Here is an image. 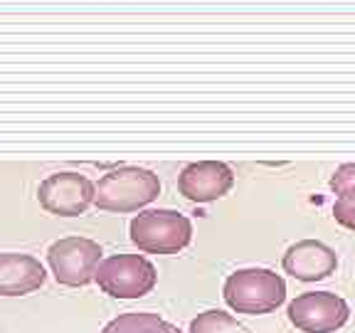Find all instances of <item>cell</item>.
Instances as JSON below:
<instances>
[{
	"label": "cell",
	"instance_id": "cell-1",
	"mask_svg": "<svg viewBox=\"0 0 355 333\" xmlns=\"http://www.w3.org/2000/svg\"><path fill=\"white\" fill-rule=\"evenodd\" d=\"M161 195V178L141 166H119L99 178L94 205L106 212H139Z\"/></svg>",
	"mask_w": 355,
	"mask_h": 333
},
{
	"label": "cell",
	"instance_id": "cell-2",
	"mask_svg": "<svg viewBox=\"0 0 355 333\" xmlns=\"http://www.w3.org/2000/svg\"><path fill=\"white\" fill-rule=\"evenodd\" d=\"M222 296L230 309L237 314L261 316V314L277 311L286 301V282L282 274L261 269V266L237 269L225 279Z\"/></svg>",
	"mask_w": 355,
	"mask_h": 333
},
{
	"label": "cell",
	"instance_id": "cell-3",
	"mask_svg": "<svg viewBox=\"0 0 355 333\" xmlns=\"http://www.w3.org/2000/svg\"><path fill=\"white\" fill-rule=\"evenodd\" d=\"M128 237L146 255H178L193 239V222L166 207L141 210L128 225Z\"/></svg>",
	"mask_w": 355,
	"mask_h": 333
},
{
	"label": "cell",
	"instance_id": "cell-4",
	"mask_svg": "<svg viewBox=\"0 0 355 333\" xmlns=\"http://www.w3.org/2000/svg\"><path fill=\"white\" fill-rule=\"evenodd\" d=\"M94 282L114 299H141L158 284V272L144 255H114L101 259Z\"/></svg>",
	"mask_w": 355,
	"mask_h": 333
},
{
	"label": "cell",
	"instance_id": "cell-5",
	"mask_svg": "<svg viewBox=\"0 0 355 333\" xmlns=\"http://www.w3.org/2000/svg\"><path fill=\"white\" fill-rule=\"evenodd\" d=\"M99 242L89 237H62L50 244L47 264L62 287H87L94 282L96 266L101 264Z\"/></svg>",
	"mask_w": 355,
	"mask_h": 333
},
{
	"label": "cell",
	"instance_id": "cell-6",
	"mask_svg": "<svg viewBox=\"0 0 355 333\" xmlns=\"http://www.w3.org/2000/svg\"><path fill=\"white\" fill-rule=\"evenodd\" d=\"M96 185L87 176L74 171L52 173L40 183L37 200L50 215L57 217H79L94 205Z\"/></svg>",
	"mask_w": 355,
	"mask_h": 333
},
{
	"label": "cell",
	"instance_id": "cell-7",
	"mask_svg": "<svg viewBox=\"0 0 355 333\" xmlns=\"http://www.w3.org/2000/svg\"><path fill=\"white\" fill-rule=\"evenodd\" d=\"M348 318V301L331 291H306L288 304V321L304 333H336Z\"/></svg>",
	"mask_w": 355,
	"mask_h": 333
},
{
	"label": "cell",
	"instance_id": "cell-8",
	"mask_svg": "<svg viewBox=\"0 0 355 333\" xmlns=\"http://www.w3.org/2000/svg\"><path fill=\"white\" fill-rule=\"evenodd\" d=\"M234 185V171L222 161H195L178 176V193L190 203H215Z\"/></svg>",
	"mask_w": 355,
	"mask_h": 333
},
{
	"label": "cell",
	"instance_id": "cell-9",
	"mask_svg": "<svg viewBox=\"0 0 355 333\" xmlns=\"http://www.w3.org/2000/svg\"><path fill=\"white\" fill-rule=\"evenodd\" d=\"M282 264L284 272L299 282H321L336 272L338 257L328 244L318 242V239H301L288 247Z\"/></svg>",
	"mask_w": 355,
	"mask_h": 333
},
{
	"label": "cell",
	"instance_id": "cell-10",
	"mask_svg": "<svg viewBox=\"0 0 355 333\" xmlns=\"http://www.w3.org/2000/svg\"><path fill=\"white\" fill-rule=\"evenodd\" d=\"M47 279L44 266L33 255L0 252V296H25L37 291Z\"/></svg>",
	"mask_w": 355,
	"mask_h": 333
},
{
	"label": "cell",
	"instance_id": "cell-11",
	"mask_svg": "<svg viewBox=\"0 0 355 333\" xmlns=\"http://www.w3.org/2000/svg\"><path fill=\"white\" fill-rule=\"evenodd\" d=\"M101 333H183L171 321L161 318L150 311H133V314H121L111 318Z\"/></svg>",
	"mask_w": 355,
	"mask_h": 333
},
{
	"label": "cell",
	"instance_id": "cell-12",
	"mask_svg": "<svg viewBox=\"0 0 355 333\" xmlns=\"http://www.w3.org/2000/svg\"><path fill=\"white\" fill-rule=\"evenodd\" d=\"M190 333H247V328L225 311L210 309L190 321Z\"/></svg>",
	"mask_w": 355,
	"mask_h": 333
},
{
	"label": "cell",
	"instance_id": "cell-13",
	"mask_svg": "<svg viewBox=\"0 0 355 333\" xmlns=\"http://www.w3.org/2000/svg\"><path fill=\"white\" fill-rule=\"evenodd\" d=\"M333 217L340 228L355 232V190H345L333 203Z\"/></svg>",
	"mask_w": 355,
	"mask_h": 333
},
{
	"label": "cell",
	"instance_id": "cell-14",
	"mask_svg": "<svg viewBox=\"0 0 355 333\" xmlns=\"http://www.w3.org/2000/svg\"><path fill=\"white\" fill-rule=\"evenodd\" d=\"M331 190L336 195L345 193V190H355V163H343L336 168L331 176Z\"/></svg>",
	"mask_w": 355,
	"mask_h": 333
}]
</instances>
